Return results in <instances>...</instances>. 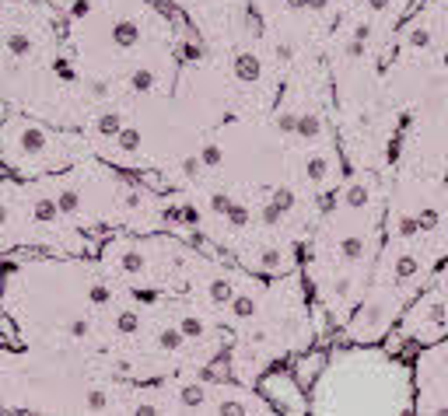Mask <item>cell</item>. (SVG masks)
Listing matches in <instances>:
<instances>
[{"label":"cell","mask_w":448,"mask_h":416,"mask_svg":"<svg viewBox=\"0 0 448 416\" xmlns=\"http://www.w3.org/2000/svg\"><path fill=\"white\" fill-rule=\"evenodd\" d=\"M217 413H221V416H224V413H228V416H239V413H246V406H239V402H221Z\"/></svg>","instance_id":"37"},{"label":"cell","mask_w":448,"mask_h":416,"mask_svg":"<svg viewBox=\"0 0 448 416\" xmlns=\"http://www.w3.org/2000/svg\"><path fill=\"white\" fill-rule=\"evenodd\" d=\"M200 56H203L200 43H186V60H200Z\"/></svg>","instance_id":"39"},{"label":"cell","mask_w":448,"mask_h":416,"mask_svg":"<svg viewBox=\"0 0 448 416\" xmlns=\"http://www.w3.org/2000/svg\"><path fill=\"white\" fill-rule=\"evenodd\" d=\"M91 95H95V98H105V95H109V84H105V81H91Z\"/></svg>","instance_id":"40"},{"label":"cell","mask_w":448,"mask_h":416,"mask_svg":"<svg viewBox=\"0 0 448 416\" xmlns=\"http://www.w3.org/2000/svg\"><path fill=\"white\" fill-rule=\"evenodd\" d=\"M200 161H203L207 168H221V164H224V151H221L217 144H203V151H200Z\"/></svg>","instance_id":"22"},{"label":"cell","mask_w":448,"mask_h":416,"mask_svg":"<svg viewBox=\"0 0 448 416\" xmlns=\"http://www.w3.org/2000/svg\"><path fill=\"white\" fill-rule=\"evenodd\" d=\"M84 406H88L91 413H105V409H109V395H105L102 388H91V392L84 395Z\"/></svg>","instance_id":"24"},{"label":"cell","mask_w":448,"mask_h":416,"mask_svg":"<svg viewBox=\"0 0 448 416\" xmlns=\"http://www.w3.org/2000/svg\"><path fill=\"white\" fill-rule=\"evenodd\" d=\"M368 8H371L375 15H382V11L389 8V0H368Z\"/></svg>","instance_id":"46"},{"label":"cell","mask_w":448,"mask_h":416,"mask_svg":"<svg viewBox=\"0 0 448 416\" xmlns=\"http://www.w3.org/2000/svg\"><path fill=\"white\" fill-rule=\"evenodd\" d=\"M179 329L186 332V339H203L207 336V322L200 315H182L179 318Z\"/></svg>","instance_id":"14"},{"label":"cell","mask_w":448,"mask_h":416,"mask_svg":"<svg viewBox=\"0 0 448 416\" xmlns=\"http://www.w3.org/2000/svg\"><path fill=\"white\" fill-rule=\"evenodd\" d=\"M284 8H288V11H305L308 0H284Z\"/></svg>","instance_id":"43"},{"label":"cell","mask_w":448,"mask_h":416,"mask_svg":"<svg viewBox=\"0 0 448 416\" xmlns=\"http://www.w3.org/2000/svg\"><path fill=\"white\" fill-rule=\"evenodd\" d=\"M368 36H371V25H357V29H354V39H364V43H368Z\"/></svg>","instance_id":"47"},{"label":"cell","mask_w":448,"mask_h":416,"mask_svg":"<svg viewBox=\"0 0 448 416\" xmlns=\"http://www.w3.org/2000/svg\"><path fill=\"white\" fill-rule=\"evenodd\" d=\"M270 199H274V203L281 206V210L288 214V210H291V206H294V189H288V185H281V189H277V192H274Z\"/></svg>","instance_id":"28"},{"label":"cell","mask_w":448,"mask_h":416,"mask_svg":"<svg viewBox=\"0 0 448 416\" xmlns=\"http://www.w3.org/2000/svg\"><path fill=\"white\" fill-rule=\"evenodd\" d=\"M112 46H116V49H137V46H140V25L130 22V18L116 22V25H112Z\"/></svg>","instance_id":"1"},{"label":"cell","mask_w":448,"mask_h":416,"mask_svg":"<svg viewBox=\"0 0 448 416\" xmlns=\"http://www.w3.org/2000/svg\"><path fill=\"white\" fill-rule=\"evenodd\" d=\"M420 273V259L417 256H399L396 259V280H410Z\"/></svg>","instance_id":"19"},{"label":"cell","mask_w":448,"mask_h":416,"mask_svg":"<svg viewBox=\"0 0 448 416\" xmlns=\"http://www.w3.org/2000/svg\"><path fill=\"white\" fill-rule=\"evenodd\" d=\"M203 399H207V388L203 385H182L179 388V406L182 409H200Z\"/></svg>","instance_id":"11"},{"label":"cell","mask_w":448,"mask_h":416,"mask_svg":"<svg viewBox=\"0 0 448 416\" xmlns=\"http://www.w3.org/2000/svg\"><path fill=\"white\" fill-rule=\"evenodd\" d=\"M301 140H319L322 137V119L319 116H312V112H305V116H298V130H294Z\"/></svg>","instance_id":"10"},{"label":"cell","mask_w":448,"mask_h":416,"mask_svg":"<svg viewBox=\"0 0 448 416\" xmlns=\"http://www.w3.org/2000/svg\"><path fill=\"white\" fill-rule=\"evenodd\" d=\"M88 298H91V305H109V287H102V284H95L91 291H88Z\"/></svg>","instance_id":"32"},{"label":"cell","mask_w":448,"mask_h":416,"mask_svg":"<svg viewBox=\"0 0 448 416\" xmlns=\"http://www.w3.org/2000/svg\"><path fill=\"white\" fill-rule=\"evenodd\" d=\"M305 175H308L312 182H322V178L329 175V157H322V154H308V157H305Z\"/></svg>","instance_id":"13"},{"label":"cell","mask_w":448,"mask_h":416,"mask_svg":"<svg viewBox=\"0 0 448 416\" xmlns=\"http://www.w3.org/2000/svg\"><path fill=\"white\" fill-rule=\"evenodd\" d=\"M350 294V280L343 277V280H336V298H347Z\"/></svg>","instance_id":"45"},{"label":"cell","mask_w":448,"mask_h":416,"mask_svg":"<svg viewBox=\"0 0 448 416\" xmlns=\"http://www.w3.org/2000/svg\"><path fill=\"white\" fill-rule=\"evenodd\" d=\"M88 8H91L88 0H77V4L70 8V15H74V18H81V15H88Z\"/></svg>","instance_id":"42"},{"label":"cell","mask_w":448,"mask_h":416,"mask_svg":"<svg viewBox=\"0 0 448 416\" xmlns=\"http://www.w3.org/2000/svg\"><path fill=\"white\" fill-rule=\"evenodd\" d=\"M399 235H413V231H420V221L417 217H399Z\"/></svg>","instance_id":"35"},{"label":"cell","mask_w":448,"mask_h":416,"mask_svg":"<svg viewBox=\"0 0 448 416\" xmlns=\"http://www.w3.org/2000/svg\"><path fill=\"white\" fill-rule=\"evenodd\" d=\"M116 147H119L123 154H133V151L140 147V130H133V126H123V130H119V137H116Z\"/></svg>","instance_id":"16"},{"label":"cell","mask_w":448,"mask_h":416,"mask_svg":"<svg viewBox=\"0 0 448 416\" xmlns=\"http://www.w3.org/2000/svg\"><path fill=\"white\" fill-rule=\"evenodd\" d=\"M182 343H186V332H182L179 325H168V329L158 332V346H161V350H179Z\"/></svg>","instance_id":"15"},{"label":"cell","mask_w":448,"mask_h":416,"mask_svg":"<svg viewBox=\"0 0 448 416\" xmlns=\"http://www.w3.org/2000/svg\"><path fill=\"white\" fill-rule=\"evenodd\" d=\"M260 270H270V273L284 270V256H281L277 249H267V252L260 256Z\"/></svg>","instance_id":"25"},{"label":"cell","mask_w":448,"mask_h":416,"mask_svg":"<svg viewBox=\"0 0 448 416\" xmlns=\"http://www.w3.org/2000/svg\"><path fill=\"white\" fill-rule=\"evenodd\" d=\"M60 214H64V210H60L57 199H36V203H32V217H36L39 224H53Z\"/></svg>","instance_id":"6"},{"label":"cell","mask_w":448,"mask_h":416,"mask_svg":"<svg viewBox=\"0 0 448 416\" xmlns=\"http://www.w3.org/2000/svg\"><path fill=\"white\" fill-rule=\"evenodd\" d=\"M438 413H441V416H448V406H441V409H438Z\"/></svg>","instance_id":"49"},{"label":"cell","mask_w":448,"mask_h":416,"mask_svg":"<svg viewBox=\"0 0 448 416\" xmlns=\"http://www.w3.org/2000/svg\"><path fill=\"white\" fill-rule=\"evenodd\" d=\"M18 147H22L25 154H43V151L50 147V137H46L43 126L29 123V126H22V133H18Z\"/></svg>","instance_id":"3"},{"label":"cell","mask_w":448,"mask_h":416,"mask_svg":"<svg viewBox=\"0 0 448 416\" xmlns=\"http://www.w3.org/2000/svg\"><path fill=\"white\" fill-rule=\"evenodd\" d=\"M417 221H420V231H427V228H434V224H438V214H434V210H427V214H420Z\"/></svg>","instance_id":"38"},{"label":"cell","mask_w":448,"mask_h":416,"mask_svg":"<svg viewBox=\"0 0 448 416\" xmlns=\"http://www.w3.org/2000/svg\"><path fill=\"white\" fill-rule=\"evenodd\" d=\"M315 367H319V357H312V360H301V367H298V378H301V381H312V378H315Z\"/></svg>","instance_id":"33"},{"label":"cell","mask_w":448,"mask_h":416,"mask_svg":"<svg viewBox=\"0 0 448 416\" xmlns=\"http://www.w3.org/2000/svg\"><path fill=\"white\" fill-rule=\"evenodd\" d=\"M207 298L221 308V305H232L235 301V284H232V277H214L210 284H207Z\"/></svg>","instance_id":"4"},{"label":"cell","mask_w":448,"mask_h":416,"mask_svg":"<svg viewBox=\"0 0 448 416\" xmlns=\"http://www.w3.org/2000/svg\"><path fill=\"white\" fill-rule=\"evenodd\" d=\"M281 217H284V210H281V206L270 199V203L263 206V224H267V228H277V224H281Z\"/></svg>","instance_id":"29"},{"label":"cell","mask_w":448,"mask_h":416,"mask_svg":"<svg viewBox=\"0 0 448 416\" xmlns=\"http://www.w3.org/2000/svg\"><path fill=\"white\" fill-rule=\"evenodd\" d=\"M228 224L235 228V231H242L246 224H249V210L242 203H232V210H228Z\"/></svg>","instance_id":"26"},{"label":"cell","mask_w":448,"mask_h":416,"mask_svg":"<svg viewBox=\"0 0 448 416\" xmlns=\"http://www.w3.org/2000/svg\"><path fill=\"white\" fill-rule=\"evenodd\" d=\"M119 270L137 277V273H144V270H147V259H144L140 252H123V259H119Z\"/></svg>","instance_id":"21"},{"label":"cell","mask_w":448,"mask_h":416,"mask_svg":"<svg viewBox=\"0 0 448 416\" xmlns=\"http://www.w3.org/2000/svg\"><path fill=\"white\" fill-rule=\"evenodd\" d=\"M329 8V0H308V11H315V15H322Z\"/></svg>","instance_id":"44"},{"label":"cell","mask_w":448,"mask_h":416,"mask_svg":"<svg viewBox=\"0 0 448 416\" xmlns=\"http://www.w3.org/2000/svg\"><path fill=\"white\" fill-rule=\"evenodd\" d=\"M116 332H119V336L140 332V315H137V311H119V315H116Z\"/></svg>","instance_id":"17"},{"label":"cell","mask_w":448,"mask_h":416,"mask_svg":"<svg viewBox=\"0 0 448 416\" xmlns=\"http://www.w3.org/2000/svg\"><path fill=\"white\" fill-rule=\"evenodd\" d=\"M277 130H281V133H294V130H298V116H294V112H284V116L277 119Z\"/></svg>","instance_id":"31"},{"label":"cell","mask_w":448,"mask_h":416,"mask_svg":"<svg viewBox=\"0 0 448 416\" xmlns=\"http://www.w3.org/2000/svg\"><path fill=\"white\" fill-rule=\"evenodd\" d=\"M95 130L102 133V137H109V140H116L119 137V130H123V116L112 109V112H102L98 119H95Z\"/></svg>","instance_id":"8"},{"label":"cell","mask_w":448,"mask_h":416,"mask_svg":"<svg viewBox=\"0 0 448 416\" xmlns=\"http://www.w3.org/2000/svg\"><path fill=\"white\" fill-rule=\"evenodd\" d=\"M200 164H203V161H196V157H186V161H182V171H186V175H196V171H200Z\"/></svg>","instance_id":"41"},{"label":"cell","mask_w":448,"mask_h":416,"mask_svg":"<svg viewBox=\"0 0 448 416\" xmlns=\"http://www.w3.org/2000/svg\"><path fill=\"white\" fill-rule=\"evenodd\" d=\"M232 203H235L232 196H224V192H214V196H210V210H214L217 217H228V210H232Z\"/></svg>","instance_id":"27"},{"label":"cell","mask_w":448,"mask_h":416,"mask_svg":"<svg viewBox=\"0 0 448 416\" xmlns=\"http://www.w3.org/2000/svg\"><path fill=\"white\" fill-rule=\"evenodd\" d=\"M368 199H371V189H368L364 182H354V185L343 192V203L350 206V210H364V206H368Z\"/></svg>","instance_id":"12"},{"label":"cell","mask_w":448,"mask_h":416,"mask_svg":"<svg viewBox=\"0 0 448 416\" xmlns=\"http://www.w3.org/2000/svg\"><path fill=\"white\" fill-rule=\"evenodd\" d=\"M130 88H133V91H140V95H147V91H154V74H151L147 67H140V70H133V77H130Z\"/></svg>","instance_id":"20"},{"label":"cell","mask_w":448,"mask_h":416,"mask_svg":"<svg viewBox=\"0 0 448 416\" xmlns=\"http://www.w3.org/2000/svg\"><path fill=\"white\" fill-rule=\"evenodd\" d=\"M364 252H368V242H364L361 235H347V238L340 242V259H343V263H361Z\"/></svg>","instance_id":"5"},{"label":"cell","mask_w":448,"mask_h":416,"mask_svg":"<svg viewBox=\"0 0 448 416\" xmlns=\"http://www.w3.org/2000/svg\"><path fill=\"white\" fill-rule=\"evenodd\" d=\"M347 56H350V60H361V56H364V39H350V43H347Z\"/></svg>","instance_id":"36"},{"label":"cell","mask_w":448,"mask_h":416,"mask_svg":"<svg viewBox=\"0 0 448 416\" xmlns=\"http://www.w3.org/2000/svg\"><path fill=\"white\" fill-rule=\"evenodd\" d=\"M406 43H410V49H420V53H424V49H431V43H434V39H431V32H427V29H410Z\"/></svg>","instance_id":"23"},{"label":"cell","mask_w":448,"mask_h":416,"mask_svg":"<svg viewBox=\"0 0 448 416\" xmlns=\"http://www.w3.org/2000/svg\"><path fill=\"white\" fill-rule=\"evenodd\" d=\"M67 332H70L74 339H88V336H91V325H88V318H70V322H67Z\"/></svg>","instance_id":"30"},{"label":"cell","mask_w":448,"mask_h":416,"mask_svg":"<svg viewBox=\"0 0 448 416\" xmlns=\"http://www.w3.org/2000/svg\"><path fill=\"white\" fill-rule=\"evenodd\" d=\"M256 311H260V298H256V294H235V301H232V315H235V318L246 322V318H253Z\"/></svg>","instance_id":"9"},{"label":"cell","mask_w":448,"mask_h":416,"mask_svg":"<svg viewBox=\"0 0 448 416\" xmlns=\"http://www.w3.org/2000/svg\"><path fill=\"white\" fill-rule=\"evenodd\" d=\"M235 77L239 81H246V84H256L260 77H263V60L256 56V53H239L235 56Z\"/></svg>","instance_id":"2"},{"label":"cell","mask_w":448,"mask_h":416,"mask_svg":"<svg viewBox=\"0 0 448 416\" xmlns=\"http://www.w3.org/2000/svg\"><path fill=\"white\" fill-rule=\"evenodd\" d=\"M277 60H291V46H277Z\"/></svg>","instance_id":"48"},{"label":"cell","mask_w":448,"mask_h":416,"mask_svg":"<svg viewBox=\"0 0 448 416\" xmlns=\"http://www.w3.org/2000/svg\"><path fill=\"white\" fill-rule=\"evenodd\" d=\"M57 203H60L64 214H77V210H81V192H77V189H60V192H57Z\"/></svg>","instance_id":"18"},{"label":"cell","mask_w":448,"mask_h":416,"mask_svg":"<svg viewBox=\"0 0 448 416\" xmlns=\"http://www.w3.org/2000/svg\"><path fill=\"white\" fill-rule=\"evenodd\" d=\"M32 49H36V43H32V36H29V32H11V36H8V53H11L15 60L32 56Z\"/></svg>","instance_id":"7"},{"label":"cell","mask_w":448,"mask_h":416,"mask_svg":"<svg viewBox=\"0 0 448 416\" xmlns=\"http://www.w3.org/2000/svg\"><path fill=\"white\" fill-rule=\"evenodd\" d=\"M224 378H228V367L224 364H214V367L203 371V381H224Z\"/></svg>","instance_id":"34"},{"label":"cell","mask_w":448,"mask_h":416,"mask_svg":"<svg viewBox=\"0 0 448 416\" xmlns=\"http://www.w3.org/2000/svg\"><path fill=\"white\" fill-rule=\"evenodd\" d=\"M445 364H448V350H445Z\"/></svg>","instance_id":"50"}]
</instances>
